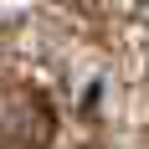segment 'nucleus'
Listing matches in <instances>:
<instances>
[{
    "label": "nucleus",
    "instance_id": "nucleus-1",
    "mask_svg": "<svg viewBox=\"0 0 149 149\" xmlns=\"http://www.w3.org/2000/svg\"><path fill=\"white\" fill-rule=\"evenodd\" d=\"M57 134V108L36 82H0V149H46Z\"/></svg>",
    "mask_w": 149,
    "mask_h": 149
}]
</instances>
